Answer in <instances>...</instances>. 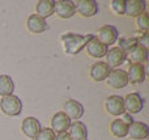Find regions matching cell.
Wrapping results in <instances>:
<instances>
[{
  "label": "cell",
  "mask_w": 149,
  "mask_h": 140,
  "mask_svg": "<svg viewBox=\"0 0 149 140\" xmlns=\"http://www.w3.org/2000/svg\"><path fill=\"white\" fill-rule=\"evenodd\" d=\"M118 49H120L124 54H127L128 51H131L135 46L139 45V41H137V37L135 36H128V37H122V38H118Z\"/></svg>",
  "instance_id": "obj_24"
},
{
  "label": "cell",
  "mask_w": 149,
  "mask_h": 140,
  "mask_svg": "<svg viewBox=\"0 0 149 140\" xmlns=\"http://www.w3.org/2000/svg\"><path fill=\"white\" fill-rule=\"evenodd\" d=\"M122 120H123V122H126L128 126L131 125L132 122H134V119H132L131 114H128V113H124V114H123V119H122Z\"/></svg>",
  "instance_id": "obj_29"
},
{
  "label": "cell",
  "mask_w": 149,
  "mask_h": 140,
  "mask_svg": "<svg viewBox=\"0 0 149 140\" xmlns=\"http://www.w3.org/2000/svg\"><path fill=\"white\" fill-rule=\"evenodd\" d=\"M110 131L115 138H126L128 135V125L122 119H114L110 125Z\"/></svg>",
  "instance_id": "obj_22"
},
{
  "label": "cell",
  "mask_w": 149,
  "mask_h": 140,
  "mask_svg": "<svg viewBox=\"0 0 149 140\" xmlns=\"http://www.w3.org/2000/svg\"><path fill=\"white\" fill-rule=\"evenodd\" d=\"M128 83L131 84H141L145 81L147 77V71H145V65L144 64H137V63H130V68H128Z\"/></svg>",
  "instance_id": "obj_10"
},
{
  "label": "cell",
  "mask_w": 149,
  "mask_h": 140,
  "mask_svg": "<svg viewBox=\"0 0 149 140\" xmlns=\"http://www.w3.org/2000/svg\"><path fill=\"white\" fill-rule=\"evenodd\" d=\"M54 8H55L54 0H39L36 7V15L46 20L50 16L54 15Z\"/></svg>",
  "instance_id": "obj_21"
},
{
  "label": "cell",
  "mask_w": 149,
  "mask_h": 140,
  "mask_svg": "<svg viewBox=\"0 0 149 140\" xmlns=\"http://www.w3.org/2000/svg\"><path fill=\"white\" fill-rule=\"evenodd\" d=\"M147 9V3L144 0H126V13L130 17H139Z\"/></svg>",
  "instance_id": "obj_20"
},
{
  "label": "cell",
  "mask_w": 149,
  "mask_h": 140,
  "mask_svg": "<svg viewBox=\"0 0 149 140\" xmlns=\"http://www.w3.org/2000/svg\"><path fill=\"white\" fill-rule=\"evenodd\" d=\"M95 38H97L101 43H103L105 46L109 47V46L114 45L116 41H118L119 31H118V29H116L114 25H109V24H107V25H103L102 28L98 30Z\"/></svg>",
  "instance_id": "obj_4"
},
{
  "label": "cell",
  "mask_w": 149,
  "mask_h": 140,
  "mask_svg": "<svg viewBox=\"0 0 149 140\" xmlns=\"http://www.w3.org/2000/svg\"><path fill=\"white\" fill-rule=\"evenodd\" d=\"M136 24L143 33H148V30H149V13L144 12V13H141L139 17H136Z\"/></svg>",
  "instance_id": "obj_26"
},
{
  "label": "cell",
  "mask_w": 149,
  "mask_h": 140,
  "mask_svg": "<svg viewBox=\"0 0 149 140\" xmlns=\"http://www.w3.org/2000/svg\"><path fill=\"white\" fill-rule=\"evenodd\" d=\"M55 140H72V139L70 138V135L67 132H64V134H58L55 136Z\"/></svg>",
  "instance_id": "obj_30"
},
{
  "label": "cell",
  "mask_w": 149,
  "mask_h": 140,
  "mask_svg": "<svg viewBox=\"0 0 149 140\" xmlns=\"http://www.w3.org/2000/svg\"><path fill=\"white\" fill-rule=\"evenodd\" d=\"M94 34H73V33H65L60 37V42L64 52L70 55H76L81 52L85 49L88 43L94 38Z\"/></svg>",
  "instance_id": "obj_1"
},
{
  "label": "cell",
  "mask_w": 149,
  "mask_h": 140,
  "mask_svg": "<svg viewBox=\"0 0 149 140\" xmlns=\"http://www.w3.org/2000/svg\"><path fill=\"white\" fill-rule=\"evenodd\" d=\"M107 85L113 89H123L128 85V75L127 71L116 68V70H111L107 76Z\"/></svg>",
  "instance_id": "obj_3"
},
{
  "label": "cell",
  "mask_w": 149,
  "mask_h": 140,
  "mask_svg": "<svg viewBox=\"0 0 149 140\" xmlns=\"http://www.w3.org/2000/svg\"><path fill=\"white\" fill-rule=\"evenodd\" d=\"M86 52L90 58H95V59H100V58H103L107 52V46H105L103 43H101L97 38H93L89 43L86 45Z\"/></svg>",
  "instance_id": "obj_19"
},
{
  "label": "cell",
  "mask_w": 149,
  "mask_h": 140,
  "mask_svg": "<svg viewBox=\"0 0 149 140\" xmlns=\"http://www.w3.org/2000/svg\"><path fill=\"white\" fill-rule=\"evenodd\" d=\"M124 101V110L128 114H139L144 109V100L139 93H130L123 97Z\"/></svg>",
  "instance_id": "obj_5"
},
{
  "label": "cell",
  "mask_w": 149,
  "mask_h": 140,
  "mask_svg": "<svg viewBox=\"0 0 149 140\" xmlns=\"http://www.w3.org/2000/svg\"><path fill=\"white\" fill-rule=\"evenodd\" d=\"M137 41H139V45H141V46H144V47H147L148 49V46H149V36H148V33H143L141 37L137 38Z\"/></svg>",
  "instance_id": "obj_28"
},
{
  "label": "cell",
  "mask_w": 149,
  "mask_h": 140,
  "mask_svg": "<svg viewBox=\"0 0 149 140\" xmlns=\"http://www.w3.org/2000/svg\"><path fill=\"white\" fill-rule=\"evenodd\" d=\"M110 8L114 15H124L126 13V0H113L110 3Z\"/></svg>",
  "instance_id": "obj_25"
},
{
  "label": "cell",
  "mask_w": 149,
  "mask_h": 140,
  "mask_svg": "<svg viewBox=\"0 0 149 140\" xmlns=\"http://www.w3.org/2000/svg\"><path fill=\"white\" fill-rule=\"evenodd\" d=\"M71 119L65 115L64 111H59L52 115L51 118V130L55 134H64L68 131L71 126Z\"/></svg>",
  "instance_id": "obj_8"
},
{
  "label": "cell",
  "mask_w": 149,
  "mask_h": 140,
  "mask_svg": "<svg viewBox=\"0 0 149 140\" xmlns=\"http://www.w3.org/2000/svg\"><path fill=\"white\" fill-rule=\"evenodd\" d=\"M55 132L49 127L41 128V131L38 132V135L34 138V140H55Z\"/></svg>",
  "instance_id": "obj_27"
},
{
  "label": "cell",
  "mask_w": 149,
  "mask_h": 140,
  "mask_svg": "<svg viewBox=\"0 0 149 140\" xmlns=\"http://www.w3.org/2000/svg\"><path fill=\"white\" fill-rule=\"evenodd\" d=\"M105 58H106L105 63L110 67V70H116L126 62V54L118 47H113V49L107 50Z\"/></svg>",
  "instance_id": "obj_9"
},
{
  "label": "cell",
  "mask_w": 149,
  "mask_h": 140,
  "mask_svg": "<svg viewBox=\"0 0 149 140\" xmlns=\"http://www.w3.org/2000/svg\"><path fill=\"white\" fill-rule=\"evenodd\" d=\"M41 128H42L41 122L34 117H26L21 123V130H22L24 135L30 139L36 138L38 135V132L41 131Z\"/></svg>",
  "instance_id": "obj_12"
},
{
  "label": "cell",
  "mask_w": 149,
  "mask_h": 140,
  "mask_svg": "<svg viewBox=\"0 0 149 140\" xmlns=\"http://www.w3.org/2000/svg\"><path fill=\"white\" fill-rule=\"evenodd\" d=\"M105 107L109 114L113 117H119V115H123L126 113L123 97L118 96V94H113V96L107 97V100L105 101Z\"/></svg>",
  "instance_id": "obj_6"
},
{
  "label": "cell",
  "mask_w": 149,
  "mask_h": 140,
  "mask_svg": "<svg viewBox=\"0 0 149 140\" xmlns=\"http://www.w3.org/2000/svg\"><path fill=\"white\" fill-rule=\"evenodd\" d=\"M76 12L82 17H93L98 13V4L95 0H79L74 3Z\"/></svg>",
  "instance_id": "obj_7"
},
{
  "label": "cell",
  "mask_w": 149,
  "mask_h": 140,
  "mask_svg": "<svg viewBox=\"0 0 149 140\" xmlns=\"http://www.w3.org/2000/svg\"><path fill=\"white\" fill-rule=\"evenodd\" d=\"M86 140H88V139H86Z\"/></svg>",
  "instance_id": "obj_31"
},
{
  "label": "cell",
  "mask_w": 149,
  "mask_h": 140,
  "mask_svg": "<svg viewBox=\"0 0 149 140\" xmlns=\"http://www.w3.org/2000/svg\"><path fill=\"white\" fill-rule=\"evenodd\" d=\"M126 59H128L130 63H137V64H144L148 60V49L141 45L135 46L131 51L126 54Z\"/></svg>",
  "instance_id": "obj_16"
},
{
  "label": "cell",
  "mask_w": 149,
  "mask_h": 140,
  "mask_svg": "<svg viewBox=\"0 0 149 140\" xmlns=\"http://www.w3.org/2000/svg\"><path fill=\"white\" fill-rule=\"evenodd\" d=\"M134 140H145L149 136V126L144 122L134 120L128 126V135Z\"/></svg>",
  "instance_id": "obj_11"
},
{
  "label": "cell",
  "mask_w": 149,
  "mask_h": 140,
  "mask_svg": "<svg viewBox=\"0 0 149 140\" xmlns=\"http://www.w3.org/2000/svg\"><path fill=\"white\" fill-rule=\"evenodd\" d=\"M15 83L8 75H0V97H7L13 94Z\"/></svg>",
  "instance_id": "obj_23"
},
{
  "label": "cell",
  "mask_w": 149,
  "mask_h": 140,
  "mask_svg": "<svg viewBox=\"0 0 149 140\" xmlns=\"http://www.w3.org/2000/svg\"><path fill=\"white\" fill-rule=\"evenodd\" d=\"M54 13H56L60 18H64V20H68V18L73 17V16L76 15L74 3L73 1H65V0L55 1Z\"/></svg>",
  "instance_id": "obj_13"
},
{
  "label": "cell",
  "mask_w": 149,
  "mask_h": 140,
  "mask_svg": "<svg viewBox=\"0 0 149 140\" xmlns=\"http://www.w3.org/2000/svg\"><path fill=\"white\" fill-rule=\"evenodd\" d=\"M26 28L30 33L33 34H39V33H43L45 30L49 29L47 26V22L45 18L39 17L37 15H30L26 20Z\"/></svg>",
  "instance_id": "obj_15"
},
{
  "label": "cell",
  "mask_w": 149,
  "mask_h": 140,
  "mask_svg": "<svg viewBox=\"0 0 149 140\" xmlns=\"http://www.w3.org/2000/svg\"><path fill=\"white\" fill-rule=\"evenodd\" d=\"M0 110L8 117H17L22 111V102L15 94L1 97V100H0Z\"/></svg>",
  "instance_id": "obj_2"
},
{
  "label": "cell",
  "mask_w": 149,
  "mask_h": 140,
  "mask_svg": "<svg viewBox=\"0 0 149 140\" xmlns=\"http://www.w3.org/2000/svg\"><path fill=\"white\" fill-rule=\"evenodd\" d=\"M67 134L72 140H86L88 139V128L86 125L80 120H74L71 123L70 128H68Z\"/></svg>",
  "instance_id": "obj_18"
},
{
  "label": "cell",
  "mask_w": 149,
  "mask_h": 140,
  "mask_svg": "<svg viewBox=\"0 0 149 140\" xmlns=\"http://www.w3.org/2000/svg\"><path fill=\"white\" fill-rule=\"evenodd\" d=\"M110 71H111L110 67H109L105 62H97V63H94V64H92L89 75L93 81L101 83V81H105L106 79H107Z\"/></svg>",
  "instance_id": "obj_14"
},
{
  "label": "cell",
  "mask_w": 149,
  "mask_h": 140,
  "mask_svg": "<svg viewBox=\"0 0 149 140\" xmlns=\"http://www.w3.org/2000/svg\"><path fill=\"white\" fill-rule=\"evenodd\" d=\"M64 113L70 119H80L84 115V106L76 100H68L64 104Z\"/></svg>",
  "instance_id": "obj_17"
}]
</instances>
